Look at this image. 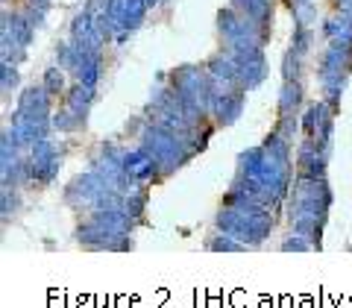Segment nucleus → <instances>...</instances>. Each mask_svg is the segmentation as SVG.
<instances>
[{"label": "nucleus", "instance_id": "1", "mask_svg": "<svg viewBox=\"0 0 352 308\" xmlns=\"http://www.w3.org/2000/svg\"><path fill=\"white\" fill-rule=\"evenodd\" d=\"M212 247H214V250H241L238 244H232V241H214Z\"/></svg>", "mask_w": 352, "mask_h": 308}, {"label": "nucleus", "instance_id": "2", "mask_svg": "<svg viewBox=\"0 0 352 308\" xmlns=\"http://www.w3.org/2000/svg\"><path fill=\"white\" fill-rule=\"evenodd\" d=\"M282 250H308V247L302 244V241H285Z\"/></svg>", "mask_w": 352, "mask_h": 308}]
</instances>
